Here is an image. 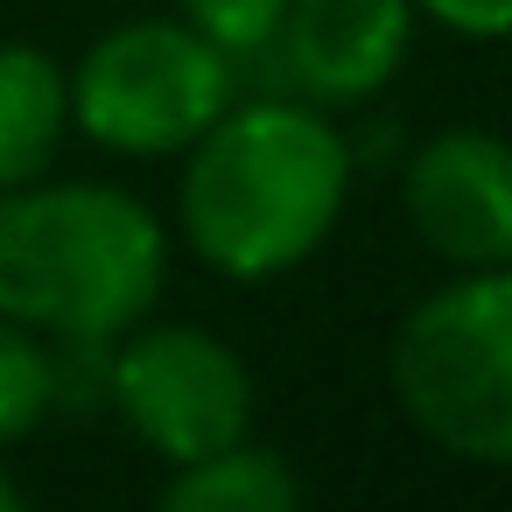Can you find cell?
I'll return each mask as SVG.
<instances>
[{"label": "cell", "mask_w": 512, "mask_h": 512, "mask_svg": "<svg viewBox=\"0 0 512 512\" xmlns=\"http://www.w3.org/2000/svg\"><path fill=\"white\" fill-rule=\"evenodd\" d=\"M232 99L239 64L218 57L183 15L120 22L71 71V134L127 162H162L183 155Z\"/></svg>", "instance_id": "cell-4"}, {"label": "cell", "mask_w": 512, "mask_h": 512, "mask_svg": "<svg viewBox=\"0 0 512 512\" xmlns=\"http://www.w3.org/2000/svg\"><path fill=\"white\" fill-rule=\"evenodd\" d=\"M183 22L232 64H253L274 50L281 22H288V0H183Z\"/></svg>", "instance_id": "cell-11"}, {"label": "cell", "mask_w": 512, "mask_h": 512, "mask_svg": "<svg viewBox=\"0 0 512 512\" xmlns=\"http://www.w3.org/2000/svg\"><path fill=\"white\" fill-rule=\"evenodd\" d=\"M169 281L162 218L120 183H15L0 190V316L64 344L106 351Z\"/></svg>", "instance_id": "cell-2"}, {"label": "cell", "mask_w": 512, "mask_h": 512, "mask_svg": "<svg viewBox=\"0 0 512 512\" xmlns=\"http://www.w3.org/2000/svg\"><path fill=\"white\" fill-rule=\"evenodd\" d=\"M183 155L176 225L225 281L295 274L309 253H323L351 197V141L295 99H232Z\"/></svg>", "instance_id": "cell-1"}, {"label": "cell", "mask_w": 512, "mask_h": 512, "mask_svg": "<svg viewBox=\"0 0 512 512\" xmlns=\"http://www.w3.org/2000/svg\"><path fill=\"white\" fill-rule=\"evenodd\" d=\"M414 15L463 43H512V0H414Z\"/></svg>", "instance_id": "cell-12"}, {"label": "cell", "mask_w": 512, "mask_h": 512, "mask_svg": "<svg viewBox=\"0 0 512 512\" xmlns=\"http://www.w3.org/2000/svg\"><path fill=\"white\" fill-rule=\"evenodd\" d=\"M106 400L148 456L197 463L253 435V372L246 358L197 323H134L106 344Z\"/></svg>", "instance_id": "cell-5"}, {"label": "cell", "mask_w": 512, "mask_h": 512, "mask_svg": "<svg viewBox=\"0 0 512 512\" xmlns=\"http://www.w3.org/2000/svg\"><path fill=\"white\" fill-rule=\"evenodd\" d=\"M414 50V0H288L274 57L309 106L379 99Z\"/></svg>", "instance_id": "cell-7"}, {"label": "cell", "mask_w": 512, "mask_h": 512, "mask_svg": "<svg viewBox=\"0 0 512 512\" xmlns=\"http://www.w3.org/2000/svg\"><path fill=\"white\" fill-rule=\"evenodd\" d=\"M0 512H22V484H15L8 470H0Z\"/></svg>", "instance_id": "cell-13"}, {"label": "cell", "mask_w": 512, "mask_h": 512, "mask_svg": "<svg viewBox=\"0 0 512 512\" xmlns=\"http://www.w3.org/2000/svg\"><path fill=\"white\" fill-rule=\"evenodd\" d=\"M414 435L477 470H512V267H456L428 288L386 351Z\"/></svg>", "instance_id": "cell-3"}, {"label": "cell", "mask_w": 512, "mask_h": 512, "mask_svg": "<svg viewBox=\"0 0 512 512\" xmlns=\"http://www.w3.org/2000/svg\"><path fill=\"white\" fill-rule=\"evenodd\" d=\"M414 239L449 267H512V141L442 127L400 169Z\"/></svg>", "instance_id": "cell-6"}, {"label": "cell", "mask_w": 512, "mask_h": 512, "mask_svg": "<svg viewBox=\"0 0 512 512\" xmlns=\"http://www.w3.org/2000/svg\"><path fill=\"white\" fill-rule=\"evenodd\" d=\"M71 141V71L36 43H0V190L57 169Z\"/></svg>", "instance_id": "cell-8"}, {"label": "cell", "mask_w": 512, "mask_h": 512, "mask_svg": "<svg viewBox=\"0 0 512 512\" xmlns=\"http://www.w3.org/2000/svg\"><path fill=\"white\" fill-rule=\"evenodd\" d=\"M57 414V351L50 337L0 316V449L29 442Z\"/></svg>", "instance_id": "cell-10"}, {"label": "cell", "mask_w": 512, "mask_h": 512, "mask_svg": "<svg viewBox=\"0 0 512 512\" xmlns=\"http://www.w3.org/2000/svg\"><path fill=\"white\" fill-rule=\"evenodd\" d=\"M295 498H302L295 470L274 449H260L253 435L225 442V449H211L197 463H176L169 484H162L169 512H288Z\"/></svg>", "instance_id": "cell-9"}]
</instances>
